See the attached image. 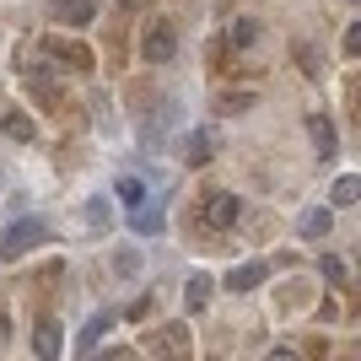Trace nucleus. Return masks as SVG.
Instances as JSON below:
<instances>
[{"label": "nucleus", "mask_w": 361, "mask_h": 361, "mask_svg": "<svg viewBox=\"0 0 361 361\" xmlns=\"http://www.w3.org/2000/svg\"><path fill=\"white\" fill-rule=\"evenodd\" d=\"M38 243H49V221L22 216V221H11L6 232H0V259H22V254H32Z\"/></svg>", "instance_id": "obj_1"}, {"label": "nucleus", "mask_w": 361, "mask_h": 361, "mask_svg": "<svg viewBox=\"0 0 361 361\" xmlns=\"http://www.w3.org/2000/svg\"><path fill=\"white\" fill-rule=\"evenodd\" d=\"M178 54V27L167 22V16H151L146 32H140V60L146 65H167Z\"/></svg>", "instance_id": "obj_2"}, {"label": "nucleus", "mask_w": 361, "mask_h": 361, "mask_svg": "<svg viewBox=\"0 0 361 361\" xmlns=\"http://www.w3.org/2000/svg\"><path fill=\"white\" fill-rule=\"evenodd\" d=\"M243 216V200L232 195V189H216V195H205V205H200V226L205 232H232Z\"/></svg>", "instance_id": "obj_3"}, {"label": "nucleus", "mask_w": 361, "mask_h": 361, "mask_svg": "<svg viewBox=\"0 0 361 361\" xmlns=\"http://www.w3.org/2000/svg\"><path fill=\"white\" fill-rule=\"evenodd\" d=\"M216 146H221V135H216L211 124H200V130L183 135V162H189V167H205L216 157Z\"/></svg>", "instance_id": "obj_4"}, {"label": "nucleus", "mask_w": 361, "mask_h": 361, "mask_svg": "<svg viewBox=\"0 0 361 361\" xmlns=\"http://www.w3.org/2000/svg\"><path fill=\"white\" fill-rule=\"evenodd\" d=\"M146 350H157V356H189V324H162L157 334H146Z\"/></svg>", "instance_id": "obj_5"}, {"label": "nucleus", "mask_w": 361, "mask_h": 361, "mask_svg": "<svg viewBox=\"0 0 361 361\" xmlns=\"http://www.w3.org/2000/svg\"><path fill=\"white\" fill-rule=\"evenodd\" d=\"M297 232H302L307 243L329 238V232H334V205H307V211H302V221H297Z\"/></svg>", "instance_id": "obj_6"}, {"label": "nucleus", "mask_w": 361, "mask_h": 361, "mask_svg": "<svg viewBox=\"0 0 361 361\" xmlns=\"http://www.w3.org/2000/svg\"><path fill=\"white\" fill-rule=\"evenodd\" d=\"M32 350H38L44 361H54V356L65 350V334H60V324H54V318H38V324H32Z\"/></svg>", "instance_id": "obj_7"}, {"label": "nucleus", "mask_w": 361, "mask_h": 361, "mask_svg": "<svg viewBox=\"0 0 361 361\" xmlns=\"http://www.w3.org/2000/svg\"><path fill=\"white\" fill-rule=\"evenodd\" d=\"M49 54H54V60L60 65H71V71H92V49L87 44H71V38H49Z\"/></svg>", "instance_id": "obj_8"}, {"label": "nucleus", "mask_w": 361, "mask_h": 361, "mask_svg": "<svg viewBox=\"0 0 361 361\" xmlns=\"http://www.w3.org/2000/svg\"><path fill=\"white\" fill-rule=\"evenodd\" d=\"M0 130L11 140H22V146L38 140V124H32V114H22V108H0Z\"/></svg>", "instance_id": "obj_9"}, {"label": "nucleus", "mask_w": 361, "mask_h": 361, "mask_svg": "<svg viewBox=\"0 0 361 361\" xmlns=\"http://www.w3.org/2000/svg\"><path fill=\"white\" fill-rule=\"evenodd\" d=\"M211 297H216V281L205 270H195V275H189V286H183V307H189V313H205Z\"/></svg>", "instance_id": "obj_10"}, {"label": "nucleus", "mask_w": 361, "mask_h": 361, "mask_svg": "<svg viewBox=\"0 0 361 361\" xmlns=\"http://www.w3.org/2000/svg\"><path fill=\"white\" fill-rule=\"evenodd\" d=\"M54 6V16H60L65 27H87L92 16H97V0H49Z\"/></svg>", "instance_id": "obj_11"}, {"label": "nucleus", "mask_w": 361, "mask_h": 361, "mask_svg": "<svg viewBox=\"0 0 361 361\" xmlns=\"http://www.w3.org/2000/svg\"><path fill=\"white\" fill-rule=\"evenodd\" d=\"M307 140H313L318 157H334V151H340L334 146V119L329 114H313V119H307Z\"/></svg>", "instance_id": "obj_12"}, {"label": "nucleus", "mask_w": 361, "mask_h": 361, "mask_svg": "<svg viewBox=\"0 0 361 361\" xmlns=\"http://www.w3.org/2000/svg\"><path fill=\"white\" fill-rule=\"evenodd\" d=\"M114 324H119V313H114V307H103V313H97V318H92V324H87V329H81V340H75V350H92V345H97V340H103L108 329H114Z\"/></svg>", "instance_id": "obj_13"}, {"label": "nucleus", "mask_w": 361, "mask_h": 361, "mask_svg": "<svg viewBox=\"0 0 361 361\" xmlns=\"http://www.w3.org/2000/svg\"><path fill=\"white\" fill-rule=\"evenodd\" d=\"M264 275H270V270H264L259 259H248V264H238V270L226 275V291H254L259 281H264Z\"/></svg>", "instance_id": "obj_14"}, {"label": "nucleus", "mask_w": 361, "mask_h": 361, "mask_svg": "<svg viewBox=\"0 0 361 361\" xmlns=\"http://www.w3.org/2000/svg\"><path fill=\"white\" fill-rule=\"evenodd\" d=\"M130 226L135 232H162V205H151V200H140V205H130Z\"/></svg>", "instance_id": "obj_15"}, {"label": "nucleus", "mask_w": 361, "mask_h": 361, "mask_svg": "<svg viewBox=\"0 0 361 361\" xmlns=\"http://www.w3.org/2000/svg\"><path fill=\"white\" fill-rule=\"evenodd\" d=\"M259 32H264V27H259L254 16H238V22L226 27V44H232V49H254V44H259Z\"/></svg>", "instance_id": "obj_16"}, {"label": "nucleus", "mask_w": 361, "mask_h": 361, "mask_svg": "<svg viewBox=\"0 0 361 361\" xmlns=\"http://www.w3.org/2000/svg\"><path fill=\"white\" fill-rule=\"evenodd\" d=\"M356 200H361V178H356V173L334 178V189H329V205H356Z\"/></svg>", "instance_id": "obj_17"}, {"label": "nucleus", "mask_w": 361, "mask_h": 361, "mask_svg": "<svg viewBox=\"0 0 361 361\" xmlns=\"http://www.w3.org/2000/svg\"><path fill=\"white\" fill-rule=\"evenodd\" d=\"M291 54H297V65H302V75H324V60H318V49L307 44V38H297V44H291Z\"/></svg>", "instance_id": "obj_18"}, {"label": "nucleus", "mask_w": 361, "mask_h": 361, "mask_svg": "<svg viewBox=\"0 0 361 361\" xmlns=\"http://www.w3.org/2000/svg\"><path fill=\"white\" fill-rule=\"evenodd\" d=\"M87 226L92 232H108V226H114V205H108V200H87Z\"/></svg>", "instance_id": "obj_19"}, {"label": "nucleus", "mask_w": 361, "mask_h": 361, "mask_svg": "<svg viewBox=\"0 0 361 361\" xmlns=\"http://www.w3.org/2000/svg\"><path fill=\"white\" fill-rule=\"evenodd\" d=\"M254 108V92H221L216 97V114H248Z\"/></svg>", "instance_id": "obj_20"}, {"label": "nucleus", "mask_w": 361, "mask_h": 361, "mask_svg": "<svg viewBox=\"0 0 361 361\" xmlns=\"http://www.w3.org/2000/svg\"><path fill=\"white\" fill-rule=\"evenodd\" d=\"M318 275H324L329 286H345V281H350V264H345V259H340V254H329V259H324V264H318Z\"/></svg>", "instance_id": "obj_21"}, {"label": "nucleus", "mask_w": 361, "mask_h": 361, "mask_svg": "<svg viewBox=\"0 0 361 361\" xmlns=\"http://www.w3.org/2000/svg\"><path fill=\"white\" fill-rule=\"evenodd\" d=\"M151 313H157V297H151V291H146V297H140V302H130V313H124V318H130V324H146Z\"/></svg>", "instance_id": "obj_22"}, {"label": "nucleus", "mask_w": 361, "mask_h": 361, "mask_svg": "<svg viewBox=\"0 0 361 361\" xmlns=\"http://www.w3.org/2000/svg\"><path fill=\"white\" fill-rule=\"evenodd\" d=\"M119 200L124 205H140V200H146V183L140 178H119Z\"/></svg>", "instance_id": "obj_23"}, {"label": "nucleus", "mask_w": 361, "mask_h": 361, "mask_svg": "<svg viewBox=\"0 0 361 361\" xmlns=\"http://www.w3.org/2000/svg\"><path fill=\"white\" fill-rule=\"evenodd\" d=\"M114 270H119V275H135L140 259H135V254H119V259H114Z\"/></svg>", "instance_id": "obj_24"}, {"label": "nucleus", "mask_w": 361, "mask_h": 361, "mask_svg": "<svg viewBox=\"0 0 361 361\" xmlns=\"http://www.w3.org/2000/svg\"><path fill=\"white\" fill-rule=\"evenodd\" d=\"M6 340H11V318L0 313V345H6Z\"/></svg>", "instance_id": "obj_25"}, {"label": "nucleus", "mask_w": 361, "mask_h": 361, "mask_svg": "<svg viewBox=\"0 0 361 361\" xmlns=\"http://www.w3.org/2000/svg\"><path fill=\"white\" fill-rule=\"evenodd\" d=\"M119 6H124V11H140V6H146V0H119Z\"/></svg>", "instance_id": "obj_26"}]
</instances>
